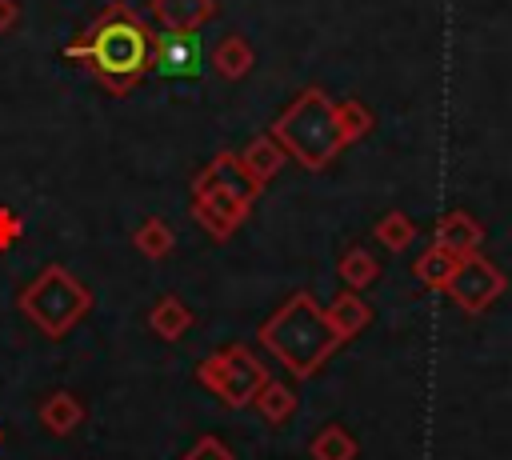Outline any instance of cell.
<instances>
[{"instance_id":"cell-1","label":"cell","mask_w":512,"mask_h":460,"mask_svg":"<svg viewBox=\"0 0 512 460\" xmlns=\"http://www.w3.org/2000/svg\"><path fill=\"white\" fill-rule=\"evenodd\" d=\"M64 56L76 60L108 96H128L152 72V28L124 0H108L88 28L64 44Z\"/></svg>"},{"instance_id":"cell-2","label":"cell","mask_w":512,"mask_h":460,"mask_svg":"<svg viewBox=\"0 0 512 460\" xmlns=\"http://www.w3.org/2000/svg\"><path fill=\"white\" fill-rule=\"evenodd\" d=\"M260 344L288 368V376L308 380L320 372V364L332 356L340 344L336 328L328 324L324 308L308 292H292L264 324H260Z\"/></svg>"},{"instance_id":"cell-3","label":"cell","mask_w":512,"mask_h":460,"mask_svg":"<svg viewBox=\"0 0 512 460\" xmlns=\"http://www.w3.org/2000/svg\"><path fill=\"white\" fill-rule=\"evenodd\" d=\"M272 140L308 172H320L332 164V156L348 144L340 132V116L336 104L328 100L324 88H300L292 96V104L268 124Z\"/></svg>"},{"instance_id":"cell-4","label":"cell","mask_w":512,"mask_h":460,"mask_svg":"<svg viewBox=\"0 0 512 460\" xmlns=\"http://www.w3.org/2000/svg\"><path fill=\"white\" fill-rule=\"evenodd\" d=\"M16 308L40 328L48 340H64L92 308V292L64 268V264H44L32 284L20 288Z\"/></svg>"},{"instance_id":"cell-5","label":"cell","mask_w":512,"mask_h":460,"mask_svg":"<svg viewBox=\"0 0 512 460\" xmlns=\"http://www.w3.org/2000/svg\"><path fill=\"white\" fill-rule=\"evenodd\" d=\"M196 380L224 404V408H248L256 400V392L268 384V368L256 360V352L248 344H228L216 348L212 356L200 360Z\"/></svg>"},{"instance_id":"cell-6","label":"cell","mask_w":512,"mask_h":460,"mask_svg":"<svg viewBox=\"0 0 512 460\" xmlns=\"http://www.w3.org/2000/svg\"><path fill=\"white\" fill-rule=\"evenodd\" d=\"M192 220L220 244V240H228L244 220H248V212H252V204H244V200H236V196H228V192H220V188H212V184H200V180H192Z\"/></svg>"},{"instance_id":"cell-7","label":"cell","mask_w":512,"mask_h":460,"mask_svg":"<svg viewBox=\"0 0 512 460\" xmlns=\"http://www.w3.org/2000/svg\"><path fill=\"white\" fill-rule=\"evenodd\" d=\"M204 68V48L196 32H160L152 28V72L168 80H188L200 76Z\"/></svg>"},{"instance_id":"cell-8","label":"cell","mask_w":512,"mask_h":460,"mask_svg":"<svg viewBox=\"0 0 512 460\" xmlns=\"http://www.w3.org/2000/svg\"><path fill=\"white\" fill-rule=\"evenodd\" d=\"M196 180H204V184H212V188H220V192H228V196H236V200H244V204H256L260 192H264V188L244 172V164H240L236 152H216V156L196 172Z\"/></svg>"},{"instance_id":"cell-9","label":"cell","mask_w":512,"mask_h":460,"mask_svg":"<svg viewBox=\"0 0 512 460\" xmlns=\"http://www.w3.org/2000/svg\"><path fill=\"white\" fill-rule=\"evenodd\" d=\"M148 16L160 32H200L216 20V0H148Z\"/></svg>"},{"instance_id":"cell-10","label":"cell","mask_w":512,"mask_h":460,"mask_svg":"<svg viewBox=\"0 0 512 460\" xmlns=\"http://www.w3.org/2000/svg\"><path fill=\"white\" fill-rule=\"evenodd\" d=\"M208 64H212V72H216L220 80H244V76L252 72V64H256V52H252V44H248L240 32H228V36H220L216 48L208 52Z\"/></svg>"},{"instance_id":"cell-11","label":"cell","mask_w":512,"mask_h":460,"mask_svg":"<svg viewBox=\"0 0 512 460\" xmlns=\"http://www.w3.org/2000/svg\"><path fill=\"white\" fill-rule=\"evenodd\" d=\"M40 424H44V432H52V436H72L80 424H84V404L76 400V392H68V388H56V392H48L44 400H40Z\"/></svg>"},{"instance_id":"cell-12","label":"cell","mask_w":512,"mask_h":460,"mask_svg":"<svg viewBox=\"0 0 512 460\" xmlns=\"http://www.w3.org/2000/svg\"><path fill=\"white\" fill-rule=\"evenodd\" d=\"M240 156V164H244V172L260 184V188H268L272 180H276V172L284 168V160H288V152L272 140V132H260L244 152H236Z\"/></svg>"},{"instance_id":"cell-13","label":"cell","mask_w":512,"mask_h":460,"mask_svg":"<svg viewBox=\"0 0 512 460\" xmlns=\"http://www.w3.org/2000/svg\"><path fill=\"white\" fill-rule=\"evenodd\" d=\"M148 328H152V336L156 340H164V344H176L188 328H192V312H188V304L180 300V296H160L152 308H148Z\"/></svg>"},{"instance_id":"cell-14","label":"cell","mask_w":512,"mask_h":460,"mask_svg":"<svg viewBox=\"0 0 512 460\" xmlns=\"http://www.w3.org/2000/svg\"><path fill=\"white\" fill-rule=\"evenodd\" d=\"M324 316H328V324L336 328V336H340V340L356 336V332H360V328L372 320L368 304H364V300H360L352 288H348V292H340V296H336V300L324 308Z\"/></svg>"},{"instance_id":"cell-15","label":"cell","mask_w":512,"mask_h":460,"mask_svg":"<svg viewBox=\"0 0 512 460\" xmlns=\"http://www.w3.org/2000/svg\"><path fill=\"white\" fill-rule=\"evenodd\" d=\"M132 248H136L144 260H164V256L176 248V232H172L168 220L148 216V220L136 224V232H132Z\"/></svg>"},{"instance_id":"cell-16","label":"cell","mask_w":512,"mask_h":460,"mask_svg":"<svg viewBox=\"0 0 512 460\" xmlns=\"http://www.w3.org/2000/svg\"><path fill=\"white\" fill-rule=\"evenodd\" d=\"M252 404H256V412H260L272 428H280V424H288V416L296 412V392H292L284 380H272V376H268V384L256 392Z\"/></svg>"},{"instance_id":"cell-17","label":"cell","mask_w":512,"mask_h":460,"mask_svg":"<svg viewBox=\"0 0 512 460\" xmlns=\"http://www.w3.org/2000/svg\"><path fill=\"white\" fill-rule=\"evenodd\" d=\"M308 456L312 460H356V440L340 428V424H328L312 436L308 444Z\"/></svg>"},{"instance_id":"cell-18","label":"cell","mask_w":512,"mask_h":460,"mask_svg":"<svg viewBox=\"0 0 512 460\" xmlns=\"http://www.w3.org/2000/svg\"><path fill=\"white\" fill-rule=\"evenodd\" d=\"M336 272H340V280L356 292V288H364V284H372L376 280V272H380V264L364 252V248H352V252H344V260L336 264Z\"/></svg>"},{"instance_id":"cell-19","label":"cell","mask_w":512,"mask_h":460,"mask_svg":"<svg viewBox=\"0 0 512 460\" xmlns=\"http://www.w3.org/2000/svg\"><path fill=\"white\" fill-rule=\"evenodd\" d=\"M336 116H340V132H344L348 144L360 140V136L372 128V116H368V108H364L360 100H344V104H336Z\"/></svg>"},{"instance_id":"cell-20","label":"cell","mask_w":512,"mask_h":460,"mask_svg":"<svg viewBox=\"0 0 512 460\" xmlns=\"http://www.w3.org/2000/svg\"><path fill=\"white\" fill-rule=\"evenodd\" d=\"M376 236H380V244H384V248L400 252V248H408V240H412V224H408V216L388 212V216L376 224Z\"/></svg>"},{"instance_id":"cell-21","label":"cell","mask_w":512,"mask_h":460,"mask_svg":"<svg viewBox=\"0 0 512 460\" xmlns=\"http://www.w3.org/2000/svg\"><path fill=\"white\" fill-rule=\"evenodd\" d=\"M184 460H236V456H232V448H228L220 436L208 432V436H200V440L184 452Z\"/></svg>"},{"instance_id":"cell-22","label":"cell","mask_w":512,"mask_h":460,"mask_svg":"<svg viewBox=\"0 0 512 460\" xmlns=\"http://www.w3.org/2000/svg\"><path fill=\"white\" fill-rule=\"evenodd\" d=\"M20 236H24V220H20L12 208H4V204H0V252H8Z\"/></svg>"},{"instance_id":"cell-23","label":"cell","mask_w":512,"mask_h":460,"mask_svg":"<svg viewBox=\"0 0 512 460\" xmlns=\"http://www.w3.org/2000/svg\"><path fill=\"white\" fill-rule=\"evenodd\" d=\"M20 24V0H0V32H12Z\"/></svg>"},{"instance_id":"cell-24","label":"cell","mask_w":512,"mask_h":460,"mask_svg":"<svg viewBox=\"0 0 512 460\" xmlns=\"http://www.w3.org/2000/svg\"><path fill=\"white\" fill-rule=\"evenodd\" d=\"M0 440H4V432H0Z\"/></svg>"}]
</instances>
